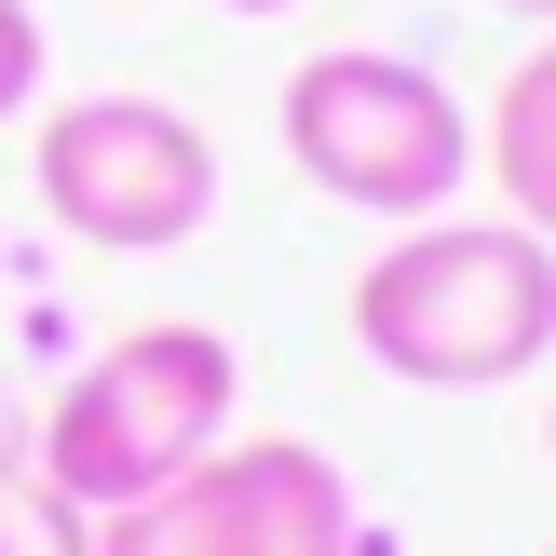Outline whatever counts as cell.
I'll use <instances>...</instances> for the list:
<instances>
[{
  "mask_svg": "<svg viewBox=\"0 0 556 556\" xmlns=\"http://www.w3.org/2000/svg\"><path fill=\"white\" fill-rule=\"evenodd\" d=\"M353 353L407 394H503L556 353V244L530 217H407L353 271Z\"/></svg>",
  "mask_w": 556,
  "mask_h": 556,
  "instance_id": "cell-1",
  "label": "cell"
},
{
  "mask_svg": "<svg viewBox=\"0 0 556 556\" xmlns=\"http://www.w3.org/2000/svg\"><path fill=\"white\" fill-rule=\"evenodd\" d=\"M286 163L326 190V204L380 217H448L476 190V109L434 54H380V41H340V54H299L286 68Z\"/></svg>",
  "mask_w": 556,
  "mask_h": 556,
  "instance_id": "cell-2",
  "label": "cell"
},
{
  "mask_svg": "<svg viewBox=\"0 0 556 556\" xmlns=\"http://www.w3.org/2000/svg\"><path fill=\"white\" fill-rule=\"evenodd\" d=\"M231 394H244V353L217 340V326H123V340L41 407V489L81 503V516L150 503L190 462L231 448Z\"/></svg>",
  "mask_w": 556,
  "mask_h": 556,
  "instance_id": "cell-3",
  "label": "cell"
},
{
  "mask_svg": "<svg viewBox=\"0 0 556 556\" xmlns=\"http://www.w3.org/2000/svg\"><path fill=\"white\" fill-rule=\"evenodd\" d=\"M27 190L96 258H163L217 217V136L163 96H68V109H41Z\"/></svg>",
  "mask_w": 556,
  "mask_h": 556,
  "instance_id": "cell-4",
  "label": "cell"
},
{
  "mask_svg": "<svg viewBox=\"0 0 556 556\" xmlns=\"http://www.w3.org/2000/svg\"><path fill=\"white\" fill-rule=\"evenodd\" d=\"M96 556H367V516H353V476L313 434H231L177 489L109 503Z\"/></svg>",
  "mask_w": 556,
  "mask_h": 556,
  "instance_id": "cell-5",
  "label": "cell"
},
{
  "mask_svg": "<svg viewBox=\"0 0 556 556\" xmlns=\"http://www.w3.org/2000/svg\"><path fill=\"white\" fill-rule=\"evenodd\" d=\"M476 177H503V217H530L556 244V27H543V54H516L503 109L476 123Z\"/></svg>",
  "mask_w": 556,
  "mask_h": 556,
  "instance_id": "cell-6",
  "label": "cell"
},
{
  "mask_svg": "<svg viewBox=\"0 0 556 556\" xmlns=\"http://www.w3.org/2000/svg\"><path fill=\"white\" fill-rule=\"evenodd\" d=\"M0 556H96V516L54 489H0Z\"/></svg>",
  "mask_w": 556,
  "mask_h": 556,
  "instance_id": "cell-7",
  "label": "cell"
},
{
  "mask_svg": "<svg viewBox=\"0 0 556 556\" xmlns=\"http://www.w3.org/2000/svg\"><path fill=\"white\" fill-rule=\"evenodd\" d=\"M41 68H54L41 14H27V0H0V123H27V109H41Z\"/></svg>",
  "mask_w": 556,
  "mask_h": 556,
  "instance_id": "cell-8",
  "label": "cell"
},
{
  "mask_svg": "<svg viewBox=\"0 0 556 556\" xmlns=\"http://www.w3.org/2000/svg\"><path fill=\"white\" fill-rule=\"evenodd\" d=\"M41 476V407H27V380L0 367V489H27Z\"/></svg>",
  "mask_w": 556,
  "mask_h": 556,
  "instance_id": "cell-9",
  "label": "cell"
},
{
  "mask_svg": "<svg viewBox=\"0 0 556 556\" xmlns=\"http://www.w3.org/2000/svg\"><path fill=\"white\" fill-rule=\"evenodd\" d=\"M489 14H516V27H556V0H489Z\"/></svg>",
  "mask_w": 556,
  "mask_h": 556,
  "instance_id": "cell-10",
  "label": "cell"
},
{
  "mask_svg": "<svg viewBox=\"0 0 556 556\" xmlns=\"http://www.w3.org/2000/svg\"><path fill=\"white\" fill-rule=\"evenodd\" d=\"M217 14H299V0H217Z\"/></svg>",
  "mask_w": 556,
  "mask_h": 556,
  "instance_id": "cell-11",
  "label": "cell"
},
{
  "mask_svg": "<svg viewBox=\"0 0 556 556\" xmlns=\"http://www.w3.org/2000/svg\"><path fill=\"white\" fill-rule=\"evenodd\" d=\"M543 448H556V421H543Z\"/></svg>",
  "mask_w": 556,
  "mask_h": 556,
  "instance_id": "cell-12",
  "label": "cell"
},
{
  "mask_svg": "<svg viewBox=\"0 0 556 556\" xmlns=\"http://www.w3.org/2000/svg\"><path fill=\"white\" fill-rule=\"evenodd\" d=\"M543 556H556V543H543Z\"/></svg>",
  "mask_w": 556,
  "mask_h": 556,
  "instance_id": "cell-13",
  "label": "cell"
}]
</instances>
